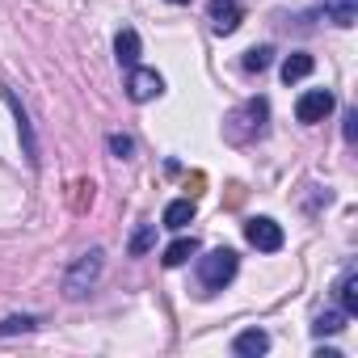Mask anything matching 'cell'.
Here are the masks:
<instances>
[{
	"label": "cell",
	"mask_w": 358,
	"mask_h": 358,
	"mask_svg": "<svg viewBox=\"0 0 358 358\" xmlns=\"http://www.w3.org/2000/svg\"><path fill=\"white\" fill-rule=\"evenodd\" d=\"M97 274H101V249H89V253L68 270V278H64V295H68V299H85L89 287L97 282Z\"/></svg>",
	"instance_id": "cell-2"
},
{
	"label": "cell",
	"mask_w": 358,
	"mask_h": 358,
	"mask_svg": "<svg viewBox=\"0 0 358 358\" xmlns=\"http://www.w3.org/2000/svg\"><path fill=\"white\" fill-rule=\"evenodd\" d=\"M337 291H341V312L354 316V312H358V274H345Z\"/></svg>",
	"instance_id": "cell-15"
},
{
	"label": "cell",
	"mask_w": 358,
	"mask_h": 358,
	"mask_svg": "<svg viewBox=\"0 0 358 358\" xmlns=\"http://www.w3.org/2000/svg\"><path fill=\"white\" fill-rule=\"evenodd\" d=\"M207 17H211V30H215V34H236V26H241V5H236V0H211V5H207Z\"/></svg>",
	"instance_id": "cell-8"
},
{
	"label": "cell",
	"mask_w": 358,
	"mask_h": 358,
	"mask_svg": "<svg viewBox=\"0 0 358 358\" xmlns=\"http://www.w3.org/2000/svg\"><path fill=\"white\" fill-rule=\"evenodd\" d=\"M266 114H270V106L257 97V101H245L236 114H232V122H249V127H228V135L232 139H249V135H262L266 131Z\"/></svg>",
	"instance_id": "cell-4"
},
{
	"label": "cell",
	"mask_w": 358,
	"mask_h": 358,
	"mask_svg": "<svg viewBox=\"0 0 358 358\" xmlns=\"http://www.w3.org/2000/svg\"><path fill=\"white\" fill-rule=\"evenodd\" d=\"M152 245H156V224H143V228L131 236V253H135V257H143Z\"/></svg>",
	"instance_id": "cell-18"
},
{
	"label": "cell",
	"mask_w": 358,
	"mask_h": 358,
	"mask_svg": "<svg viewBox=\"0 0 358 358\" xmlns=\"http://www.w3.org/2000/svg\"><path fill=\"white\" fill-rule=\"evenodd\" d=\"M270 59H274V47H253V51H245V72H266Z\"/></svg>",
	"instance_id": "cell-16"
},
{
	"label": "cell",
	"mask_w": 358,
	"mask_h": 358,
	"mask_svg": "<svg viewBox=\"0 0 358 358\" xmlns=\"http://www.w3.org/2000/svg\"><path fill=\"white\" fill-rule=\"evenodd\" d=\"M341 329H345V312H324V316H316V324H312L316 337H324V333H341Z\"/></svg>",
	"instance_id": "cell-17"
},
{
	"label": "cell",
	"mask_w": 358,
	"mask_h": 358,
	"mask_svg": "<svg viewBox=\"0 0 358 358\" xmlns=\"http://www.w3.org/2000/svg\"><path fill=\"white\" fill-rule=\"evenodd\" d=\"M324 13L337 26H354L358 22V0H324Z\"/></svg>",
	"instance_id": "cell-14"
},
{
	"label": "cell",
	"mask_w": 358,
	"mask_h": 358,
	"mask_svg": "<svg viewBox=\"0 0 358 358\" xmlns=\"http://www.w3.org/2000/svg\"><path fill=\"white\" fill-rule=\"evenodd\" d=\"M93 207V182H76L72 186V211H89Z\"/></svg>",
	"instance_id": "cell-19"
},
{
	"label": "cell",
	"mask_w": 358,
	"mask_h": 358,
	"mask_svg": "<svg viewBox=\"0 0 358 358\" xmlns=\"http://www.w3.org/2000/svg\"><path fill=\"white\" fill-rule=\"evenodd\" d=\"M194 253H199V241H194V236H182V241H173V245L164 249L160 262H164V266H186Z\"/></svg>",
	"instance_id": "cell-13"
},
{
	"label": "cell",
	"mask_w": 358,
	"mask_h": 358,
	"mask_svg": "<svg viewBox=\"0 0 358 358\" xmlns=\"http://www.w3.org/2000/svg\"><path fill=\"white\" fill-rule=\"evenodd\" d=\"M38 320L34 316H9L5 324H0V337H9V333H26V329H34Z\"/></svg>",
	"instance_id": "cell-20"
},
{
	"label": "cell",
	"mask_w": 358,
	"mask_h": 358,
	"mask_svg": "<svg viewBox=\"0 0 358 358\" xmlns=\"http://www.w3.org/2000/svg\"><path fill=\"white\" fill-rule=\"evenodd\" d=\"M160 89H164L160 72H152V68H131V80H127V97H131V101H152V97H160Z\"/></svg>",
	"instance_id": "cell-6"
},
{
	"label": "cell",
	"mask_w": 358,
	"mask_h": 358,
	"mask_svg": "<svg viewBox=\"0 0 358 358\" xmlns=\"http://www.w3.org/2000/svg\"><path fill=\"white\" fill-rule=\"evenodd\" d=\"M5 101H9V110H13V118H17V135H22L26 160H30V164H38V143H34V127H30V114H26V106L17 101V93H13V89H5Z\"/></svg>",
	"instance_id": "cell-7"
},
{
	"label": "cell",
	"mask_w": 358,
	"mask_h": 358,
	"mask_svg": "<svg viewBox=\"0 0 358 358\" xmlns=\"http://www.w3.org/2000/svg\"><path fill=\"white\" fill-rule=\"evenodd\" d=\"M114 51H118V64H122V68H135V59H139V34H135L131 26H127V30H118Z\"/></svg>",
	"instance_id": "cell-12"
},
{
	"label": "cell",
	"mask_w": 358,
	"mask_h": 358,
	"mask_svg": "<svg viewBox=\"0 0 358 358\" xmlns=\"http://www.w3.org/2000/svg\"><path fill=\"white\" fill-rule=\"evenodd\" d=\"M190 220H194V199H177L164 207V228H173V232H182Z\"/></svg>",
	"instance_id": "cell-11"
},
{
	"label": "cell",
	"mask_w": 358,
	"mask_h": 358,
	"mask_svg": "<svg viewBox=\"0 0 358 358\" xmlns=\"http://www.w3.org/2000/svg\"><path fill=\"white\" fill-rule=\"evenodd\" d=\"M173 5H186V0H173Z\"/></svg>",
	"instance_id": "cell-24"
},
{
	"label": "cell",
	"mask_w": 358,
	"mask_h": 358,
	"mask_svg": "<svg viewBox=\"0 0 358 358\" xmlns=\"http://www.w3.org/2000/svg\"><path fill=\"white\" fill-rule=\"evenodd\" d=\"M199 278L211 291H224L236 278V253L232 249H211L207 257H199Z\"/></svg>",
	"instance_id": "cell-1"
},
{
	"label": "cell",
	"mask_w": 358,
	"mask_h": 358,
	"mask_svg": "<svg viewBox=\"0 0 358 358\" xmlns=\"http://www.w3.org/2000/svg\"><path fill=\"white\" fill-rule=\"evenodd\" d=\"M312 68H316V59H312L308 51H295V55H287V59H282V80H287V85H295V80L312 76Z\"/></svg>",
	"instance_id": "cell-9"
},
{
	"label": "cell",
	"mask_w": 358,
	"mask_h": 358,
	"mask_svg": "<svg viewBox=\"0 0 358 358\" xmlns=\"http://www.w3.org/2000/svg\"><path fill=\"white\" fill-rule=\"evenodd\" d=\"M354 135H358V114H354V110H345V139L354 143Z\"/></svg>",
	"instance_id": "cell-22"
},
{
	"label": "cell",
	"mask_w": 358,
	"mask_h": 358,
	"mask_svg": "<svg viewBox=\"0 0 358 358\" xmlns=\"http://www.w3.org/2000/svg\"><path fill=\"white\" fill-rule=\"evenodd\" d=\"M232 350H236V354H245V358H257V354H266V350H270V337H266L262 329H245V333L232 341Z\"/></svg>",
	"instance_id": "cell-10"
},
{
	"label": "cell",
	"mask_w": 358,
	"mask_h": 358,
	"mask_svg": "<svg viewBox=\"0 0 358 358\" xmlns=\"http://www.w3.org/2000/svg\"><path fill=\"white\" fill-rule=\"evenodd\" d=\"M333 106H337V101H333L329 89H308V93L295 101V118L312 127V122H324V118L333 114Z\"/></svg>",
	"instance_id": "cell-3"
},
{
	"label": "cell",
	"mask_w": 358,
	"mask_h": 358,
	"mask_svg": "<svg viewBox=\"0 0 358 358\" xmlns=\"http://www.w3.org/2000/svg\"><path fill=\"white\" fill-rule=\"evenodd\" d=\"M245 241H249L253 249H262V253H278V249H282V228H278L274 220L257 215V220L245 224Z\"/></svg>",
	"instance_id": "cell-5"
},
{
	"label": "cell",
	"mask_w": 358,
	"mask_h": 358,
	"mask_svg": "<svg viewBox=\"0 0 358 358\" xmlns=\"http://www.w3.org/2000/svg\"><path fill=\"white\" fill-rule=\"evenodd\" d=\"M203 186H207V177H203V173H194V177H190V199H194V194H203Z\"/></svg>",
	"instance_id": "cell-23"
},
{
	"label": "cell",
	"mask_w": 358,
	"mask_h": 358,
	"mask_svg": "<svg viewBox=\"0 0 358 358\" xmlns=\"http://www.w3.org/2000/svg\"><path fill=\"white\" fill-rule=\"evenodd\" d=\"M110 152H114V156H131V152H135V143H131L127 135H110Z\"/></svg>",
	"instance_id": "cell-21"
}]
</instances>
